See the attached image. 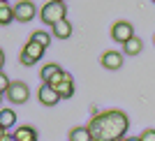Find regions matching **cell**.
<instances>
[{
    "label": "cell",
    "instance_id": "obj_1",
    "mask_svg": "<svg viewBox=\"0 0 155 141\" xmlns=\"http://www.w3.org/2000/svg\"><path fill=\"white\" fill-rule=\"evenodd\" d=\"M88 130L93 134V141H123L130 130V118L123 111L109 109L93 116Z\"/></svg>",
    "mask_w": 155,
    "mask_h": 141
},
{
    "label": "cell",
    "instance_id": "obj_2",
    "mask_svg": "<svg viewBox=\"0 0 155 141\" xmlns=\"http://www.w3.org/2000/svg\"><path fill=\"white\" fill-rule=\"evenodd\" d=\"M65 14H67V5L65 2H60V0H49L42 9H39V16H42V21H44L46 26H56V23H60V21H65Z\"/></svg>",
    "mask_w": 155,
    "mask_h": 141
},
{
    "label": "cell",
    "instance_id": "obj_3",
    "mask_svg": "<svg viewBox=\"0 0 155 141\" xmlns=\"http://www.w3.org/2000/svg\"><path fill=\"white\" fill-rule=\"evenodd\" d=\"M46 86H51V88L60 95V100H70V97L74 95V79H72L70 72H65V70H60Z\"/></svg>",
    "mask_w": 155,
    "mask_h": 141
},
{
    "label": "cell",
    "instance_id": "obj_4",
    "mask_svg": "<svg viewBox=\"0 0 155 141\" xmlns=\"http://www.w3.org/2000/svg\"><path fill=\"white\" fill-rule=\"evenodd\" d=\"M5 97L12 104H26L30 100V88H28L26 81H12V86H9Z\"/></svg>",
    "mask_w": 155,
    "mask_h": 141
},
{
    "label": "cell",
    "instance_id": "obj_5",
    "mask_svg": "<svg viewBox=\"0 0 155 141\" xmlns=\"http://www.w3.org/2000/svg\"><path fill=\"white\" fill-rule=\"evenodd\" d=\"M111 37H114V42H118V44H127L132 37H137L134 35V28H132V23L130 21H116L114 26H111Z\"/></svg>",
    "mask_w": 155,
    "mask_h": 141
},
{
    "label": "cell",
    "instance_id": "obj_6",
    "mask_svg": "<svg viewBox=\"0 0 155 141\" xmlns=\"http://www.w3.org/2000/svg\"><path fill=\"white\" fill-rule=\"evenodd\" d=\"M35 12H37V7L32 5L30 0H21V2L14 5V16H16L19 23H28V21H32V19H35Z\"/></svg>",
    "mask_w": 155,
    "mask_h": 141
},
{
    "label": "cell",
    "instance_id": "obj_7",
    "mask_svg": "<svg viewBox=\"0 0 155 141\" xmlns=\"http://www.w3.org/2000/svg\"><path fill=\"white\" fill-rule=\"evenodd\" d=\"M123 53L120 51H114V49H109V51H104L102 58H100V63H102V67H107V70H120L123 67Z\"/></svg>",
    "mask_w": 155,
    "mask_h": 141
},
{
    "label": "cell",
    "instance_id": "obj_8",
    "mask_svg": "<svg viewBox=\"0 0 155 141\" xmlns=\"http://www.w3.org/2000/svg\"><path fill=\"white\" fill-rule=\"evenodd\" d=\"M37 100H39V104H44V107H56V104L60 102V95L51 86L44 84V86H39V90H37Z\"/></svg>",
    "mask_w": 155,
    "mask_h": 141
},
{
    "label": "cell",
    "instance_id": "obj_9",
    "mask_svg": "<svg viewBox=\"0 0 155 141\" xmlns=\"http://www.w3.org/2000/svg\"><path fill=\"white\" fill-rule=\"evenodd\" d=\"M44 51H46L44 46H42V44H37V42H32V39H28V44L23 46V53H26L28 58H32L35 63H39V60H42Z\"/></svg>",
    "mask_w": 155,
    "mask_h": 141
},
{
    "label": "cell",
    "instance_id": "obj_10",
    "mask_svg": "<svg viewBox=\"0 0 155 141\" xmlns=\"http://www.w3.org/2000/svg\"><path fill=\"white\" fill-rule=\"evenodd\" d=\"M14 139L16 141H37V130L30 127V125H21L14 132Z\"/></svg>",
    "mask_w": 155,
    "mask_h": 141
},
{
    "label": "cell",
    "instance_id": "obj_11",
    "mask_svg": "<svg viewBox=\"0 0 155 141\" xmlns=\"http://www.w3.org/2000/svg\"><path fill=\"white\" fill-rule=\"evenodd\" d=\"M51 35L56 39H70L72 37V23L67 19L65 21H60V23H56V26H53V30H51Z\"/></svg>",
    "mask_w": 155,
    "mask_h": 141
},
{
    "label": "cell",
    "instance_id": "obj_12",
    "mask_svg": "<svg viewBox=\"0 0 155 141\" xmlns=\"http://www.w3.org/2000/svg\"><path fill=\"white\" fill-rule=\"evenodd\" d=\"M60 70H63V67H60L58 63H46L44 67L39 70V79H42V84H49V81H51Z\"/></svg>",
    "mask_w": 155,
    "mask_h": 141
},
{
    "label": "cell",
    "instance_id": "obj_13",
    "mask_svg": "<svg viewBox=\"0 0 155 141\" xmlns=\"http://www.w3.org/2000/svg\"><path fill=\"white\" fill-rule=\"evenodd\" d=\"M16 125V113H14L12 109H2L0 111V127L2 130H9Z\"/></svg>",
    "mask_w": 155,
    "mask_h": 141
},
{
    "label": "cell",
    "instance_id": "obj_14",
    "mask_svg": "<svg viewBox=\"0 0 155 141\" xmlns=\"http://www.w3.org/2000/svg\"><path fill=\"white\" fill-rule=\"evenodd\" d=\"M141 49H143V42H141L139 37H132L127 44L123 46V53H125V56H139V53H141Z\"/></svg>",
    "mask_w": 155,
    "mask_h": 141
},
{
    "label": "cell",
    "instance_id": "obj_15",
    "mask_svg": "<svg viewBox=\"0 0 155 141\" xmlns=\"http://www.w3.org/2000/svg\"><path fill=\"white\" fill-rule=\"evenodd\" d=\"M70 141H93V134L88 130V125L86 127H74L70 132Z\"/></svg>",
    "mask_w": 155,
    "mask_h": 141
},
{
    "label": "cell",
    "instance_id": "obj_16",
    "mask_svg": "<svg viewBox=\"0 0 155 141\" xmlns=\"http://www.w3.org/2000/svg\"><path fill=\"white\" fill-rule=\"evenodd\" d=\"M12 21H16V16H14V7H9L7 2H2V5H0V23H2V26H9Z\"/></svg>",
    "mask_w": 155,
    "mask_h": 141
},
{
    "label": "cell",
    "instance_id": "obj_17",
    "mask_svg": "<svg viewBox=\"0 0 155 141\" xmlns=\"http://www.w3.org/2000/svg\"><path fill=\"white\" fill-rule=\"evenodd\" d=\"M30 39H32V42H37V44H42L44 49H49L53 35H51V32H46V30H35V32L30 35Z\"/></svg>",
    "mask_w": 155,
    "mask_h": 141
},
{
    "label": "cell",
    "instance_id": "obj_18",
    "mask_svg": "<svg viewBox=\"0 0 155 141\" xmlns=\"http://www.w3.org/2000/svg\"><path fill=\"white\" fill-rule=\"evenodd\" d=\"M9 79H7V74L5 72H2V74H0V93H2V95H7V90H9Z\"/></svg>",
    "mask_w": 155,
    "mask_h": 141
},
{
    "label": "cell",
    "instance_id": "obj_19",
    "mask_svg": "<svg viewBox=\"0 0 155 141\" xmlns=\"http://www.w3.org/2000/svg\"><path fill=\"white\" fill-rule=\"evenodd\" d=\"M141 141H155V130H143L141 134H139Z\"/></svg>",
    "mask_w": 155,
    "mask_h": 141
},
{
    "label": "cell",
    "instance_id": "obj_20",
    "mask_svg": "<svg viewBox=\"0 0 155 141\" xmlns=\"http://www.w3.org/2000/svg\"><path fill=\"white\" fill-rule=\"evenodd\" d=\"M19 63L23 65V67H32V65H35V60H32V58H28L26 53L21 51V56H19Z\"/></svg>",
    "mask_w": 155,
    "mask_h": 141
},
{
    "label": "cell",
    "instance_id": "obj_21",
    "mask_svg": "<svg viewBox=\"0 0 155 141\" xmlns=\"http://www.w3.org/2000/svg\"><path fill=\"white\" fill-rule=\"evenodd\" d=\"M0 141H16V139H14V134H9V130L0 127Z\"/></svg>",
    "mask_w": 155,
    "mask_h": 141
},
{
    "label": "cell",
    "instance_id": "obj_22",
    "mask_svg": "<svg viewBox=\"0 0 155 141\" xmlns=\"http://www.w3.org/2000/svg\"><path fill=\"white\" fill-rule=\"evenodd\" d=\"M123 141H141V139H139V136H125Z\"/></svg>",
    "mask_w": 155,
    "mask_h": 141
},
{
    "label": "cell",
    "instance_id": "obj_23",
    "mask_svg": "<svg viewBox=\"0 0 155 141\" xmlns=\"http://www.w3.org/2000/svg\"><path fill=\"white\" fill-rule=\"evenodd\" d=\"M153 44H155V37H153Z\"/></svg>",
    "mask_w": 155,
    "mask_h": 141
}]
</instances>
